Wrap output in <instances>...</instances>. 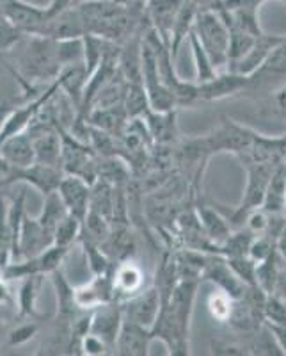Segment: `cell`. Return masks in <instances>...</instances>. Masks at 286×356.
Listing matches in <instances>:
<instances>
[{"label": "cell", "instance_id": "obj_47", "mask_svg": "<svg viewBox=\"0 0 286 356\" xmlns=\"http://www.w3.org/2000/svg\"><path fill=\"white\" fill-rule=\"evenodd\" d=\"M9 113L8 107H0V132H2V125H4V120H6V114Z\"/></svg>", "mask_w": 286, "mask_h": 356}, {"label": "cell", "instance_id": "obj_3", "mask_svg": "<svg viewBox=\"0 0 286 356\" xmlns=\"http://www.w3.org/2000/svg\"><path fill=\"white\" fill-rule=\"evenodd\" d=\"M246 168L247 182L246 191H244V198L240 205L235 207L230 214L226 218L230 219L231 227L242 228L246 225V218L251 211L258 209L263 205V200L267 195V187L270 184V178L279 166H270V164H249Z\"/></svg>", "mask_w": 286, "mask_h": 356}, {"label": "cell", "instance_id": "obj_28", "mask_svg": "<svg viewBox=\"0 0 286 356\" xmlns=\"http://www.w3.org/2000/svg\"><path fill=\"white\" fill-rule=\"evenodd\" d=\"M68 214L69 212L68 209H66L65 202H62L61 195L56 191V193H52V195L44 196L43 211H41V214L37 216V219H40V222L47 228V230L53 234L57 225H59V222H61Z\"/></svg>", "mask_w": 286, "mask_h": 356}, {"label": "cell", "instance_id": "obj_35", "mask_svg": "<svg viewBox=\"0 0 286 356\" xmlns=\"http://www.w3.org/2000/svg\"><path fill=\"white\" fill-rule=\"evenodd\" d=\"M226 260H228V264H230L231 269L235 271V275L242 280L244 284L249 285V287L258 285L256 284V262L251 257H235V259Z\"/></svg>", "mask_w": 286, "mask_h": 356}, {"label": "cell", "instance_id": "obj_48", "mask_svg": "<svg viewBox=\"0 0 286 356\" xmlns=\"http://www.w3.org/2000/svg\"><path fill=\"white\" fill-rule=\"evenodd\" d=\"M84 2H98V0H75V6L84 4Z\"/></svg>", "mask_w": 286, "mask_h": 356}, {"label": "cell", "instance_id": "obj_5", "mask_svg": "<svg viewBox=\"0 0 286 356\" xmlns=\"http://www.w3.org/2000/svg\"><path fill=\"white\" fill-rule=\"evenodd\" d=\"M249 91L254 93H272L286 82V36L281 38L263 65L249 75ZM247 91V93H249Z\"/></svg>", "mask_w": 286, "mask_h": 356}, {"label": "cell", "instance_id": "obj_2", "mask_svg": "<svg viewBox=\"0 0 286 356\" xmlns=\"http://www.w3.org/2000/svg\"><path fill=\"white\" fill-rule=\"evenodd\" d=\"M194 33L201 41L203 49L208 52L210 59L217 68L228 70L230 63V29L222 20L221 13L214 8L199 9L196 24H194Z\"/></svg>", "mask_w": 286, "mask_h": 356}, {"label": "cell", "instance_id": "obj_19", "mask_svg": "<svg viewBox=\"0 0 286 356\" xmlns=\"http://www.w3.org/2000/svg\"><path fill=\"white\" fill-rule=\"evenodd\" d=\"M144 122L148 125L151 139L155 145L173 146L176 143L178 125H176V109L174 111H153L149 109L144 116Z\"/></svg>", "mask_w": 286, "mask_h": 356}, {"label": "cell", "instance_id": "obj_1", "mask_svg": "<svg viewBox=\"0 0 286 356\" xmlns=\"http://www.w3.org/2000/svg\"><path fill=\"white\" fill-rule=\"evenodd\" d=\"M18 68L24 73L27 88H33L34 82H53L61 75L62 65L59 54V41L43 36H25L20 41Z\"/></svg>", "mask_w": 286, "mask_h": 356}, {"label": "cell", "instance_id": "obj_27", "mask_svg": "<svg viewBox=\"0 0 286 356\" xmlns=\"http://www.w3.org/2000/svg\"><path fill=\"white\" fill-rule=\"evenodd\" d=\"M256 234L249 230L247 227L235 228L230 234V237L217 248L219 255L226 259H235V257H249V248L253 244Z\"/></svg>", "mask_w": 286, "mask_h": 356}, {"label": "cell", "instance_id": "obj_37", "mask_svg": "<svg viewBox=\"0 0 286 356\" xmlns=\"http://www.w3.org/2000/svg\"><path fill=\"white\" fill-rule=\"evenodd\" d=\"M78 353H81V355H87V356L114 355V351L110 349V346L107 344L103 339H100V337L94 335V333H91V332H89L87 335L82 337Z\"/></svg>", "mask_w": 286, "mask_h": 356}, {"label": "cell", "instance_id": "obj_14", "mask_svg": "<svg viewBox=\"0 0 286 356\" xmlns=\"http://www.w3.org/2000/svg\"><path fill=\"white\" fill-rule=\"evenodd\" d=\"M62 178H65L62 168L41 164V162H34L33 166L22 168V170L17 168V173H15V182L28 184L40 191L43 196L56 193L61 186Z\"/></svg>", "mask_w": 286, "mask_h": 356}, {"label": "cell", "instance_id": "obj_10", "mask_svg": "<svg viewBox=\"0 0 286 356\" xmlns=\"http://www.w3.org/2000/svg\"><path fill=\"white\" fill-rule=\"evenodd\" d=\"M40 36L50 38L56 41L65 40H77V38L85 36V25L82 20V15L77 6L66 9V11L53 15L49 22L43 25Z\"/></svg>", "mask_w": 286, "mask_h": 356}, {"label": "cell", "instance_id": "obj_20", "mask_svg": "<svg viewBox=\"0 0 286 356\" xmlns=\"http://www.w3.org/2000/svg\"><path fill=\"white\" fill-rule=\"evenodd\" d=\"M196 212H198L199 222H201L205 234L208 235V239L217 248L221 246V244L230 237L231 232L235 230V228L231 227L230 219L226 218V214H222L217 207L196 205Z\"/></svg>", "mask_w": 286, "mask_h": 356}, {"label": "cell", "instance_id": "obj_4", "mask_svg": "<svg viewBox=\"0 0 286 356\" xmlns=\"http://www.w3.org/2000/svg\"><path fill=\"white\" fill-rule=\"evenodd\" d=\"M258 132L249 127L237 123L230 118H222V122L212 132L203 136L210 154H231L235 157L242 155L251 148Z\"/></svg>", "mask_w": 286, "mask_h": 356}, {"label": "cell", "instance_id": "obj_46", "mask_svg": "<svg viewBox=\"0 0 286 356\" xmlns=\"http://www.w3.org/2000/svg\"><path fill=\"white\" fill-rule=\"evenodd\" d=\"M187 2H192V4L198 6L199 9H208V8H214L219 0H187Z\"/></svg>", "mask_w": 286, "mask_h": 356}, {"label": "cell", "instance_id": "obj_8", "mask_svg": "<svg viewBox=\"0 0 286 356\" xmlns=\"http://www.w3.org/2000/svg\"><path fill=\"white\" fill-rule=\"evenodd\" d=\"M121 307L125 319L133 321V323H137L141 326H146V328L151 330V326L157 321L158 314H160V292H158V289L155 285H151L149 289H142L141 292H137L135 296L123 301Z\"/></svg>", "mask_w": 286, "mask_h": 356}, {"label": "cell", "instance_id": "obj_31", "mask_svg": "<svg viewBox=\"0 0 286 356\" xmlns=\"http://www.w3.org/2000/svg\"><path fill=\"white\" fill-rule=\"evenodd\" d=\"M279 260L281 255H279V251L272 253L267 260L263 262L256 264V284L262 291H265L267 294H272L276 289V284H278L279 273H281L283 267L279 266Z\"/></svg>", "mask_w": 286, "mask_h": 356}, {"label": "cell", "instance_id": "obj_18", "mask_svg": "<svg viewBox=\"0 0 286 356\" xmlns=\"http://www.w3.org/2000/svg\"><path fill=\"white\" fill-rule=\"evenodd\" d=\"M0 157L18 170L33 166L36 162V154H34V143L31 134L20 132L11 138H6L0 143Z\"/></svg>", "mask_w": 286, "mask_h": 356}, {"label": "cell", "instance_id": "obj_45", "mask_svg": "<svg viewBox=\"0 0 286 356\" xmlns=\"http://www.w3.org/2000/svg\"><path fill=\"white\" fill-rule=\"evenodd\" d=\"M278 251H279V255H281L283 262H285V266H286V221L278 235Z\"/></svg>", "mask_w": 286, "mask_h": 356}, {"label": "cell", "instance_id": "obj_33", "mask_svg": "<svg viewBox=\"0 0 286 356\" xmlns=\"http://www.w3.org/2000/svg\"><path fill=\"white\" fill-rule=\"evenodd\" d=\"M233 298L230 294H226L221 289H215L206 300V307H208L210 316L212 319L217 321L219 324H228L233 312Z\"/></svg>", "mask_w": 286, "mask_h": 356}, {"label": "cell", "instance_id": "obj_6", "mask_svg": "<svg viewBox=\"0 0 286 356\" xmlns=\"http://www.w3.org/2000/svg\"><path fill=\"white\" fill-rule=\"evenodd\" d=\"M198 84L199 102H219L224 98H233L249 91L251 77L238 72H219L214 79Z\"/></svg>", "mask_w": 286, "mask_h": 356}, {"label": "cell", "instance_id": "obj_32", "mask_svg": "<svg viewBox=\"0 0 286 356\" xmlns=\"http://www.w3.org/2000/svg\"><path fill=\"white\" fill-rule=\"evenodd\" d=\"M125 109L128 113V118H144L148 111L151 109L149 106V98L142 84H128L125 97Z\"/></svg>", "mask_w": 286, "mask_h": 356}, {"label": "cell", "instance_id": "obj_44", "mask_svg": "<svg viewBox=\"0 0 286 356\" xmlns=\"http://www.w3.org/2000/svg\"><path fill=\"white\" fill-rule=\"evenodd\" d=\"M269 328L274 332L276 339H278L279 346H281L283 353L286 356V324H281V326H272V324H269Z\"/></svg>", "mask_w": 286, "mask_h": 356}, {"label": "cell", "instance_id": "obj_25", "mask_svg": "<svg viewBox=\"0 0 286 356\" xmlns=\"http://www.w3.org/2000/svg\"><path fill=\"white\" fill-rule=\"evenodd\" d=\"M50 280H52L53 289L57 292V316L72 319L78 312L77 303H75V287L69 285V282L65 278L61 269L53 271L50 275Z\"/></svg>", "mask_w": 286, "mask_h": 356}, {"label": "cell", "instance_id": "obj_23", "mask_svg": "<svg viewBox=\"0 0 286 356\" xmlns=\"http://www.w3.org/2000/svg\"><path fill=\"white\" fill-rule=\"evenodd\" d=\"M199 8L192 2H187L183 0V6L180 9V15L176 18V24L173 27V36H171V52L173 57L176 59L180 49L185 41H189L190 34L194 31V24H196V17H198Z\"/></svg>", "mask_w": 286, "mask_h": 356}, {"label": "cell", "instance_id": "obj_21", "mask_svg": "<svg viewBox=\"0 0 286 356\" xmlns=\"http://www.w3.org/2000/svg\"><path fill=\"white\" fill-rule=\"evenodd\" d=\"M128 113L125 106H114V107H100V109L89 111L85 116V122L89 125L96 127V129L105 130V132L114 134V136H121L128 123Z\"/></svg>", "mask_w": 286, "mask_h": 356}, {"label": "cell", "instance_id": "obj_17", "mask_svg": "<svg viewBox=\"0 0 286 356\" xmlns=\"http://www.w3.org/2000/svg\"><path fill=\"white\" fill-rule=\"evenodd\" d=\"M57 193L61 195L69 214L84 221L85 214L89 212V202H91V184L75 177V175L65 173V178H62Z\"/></svg>", "mask_w": 286, "mask_h": 356}, {"label": "cell", "instance_id": "obj_12", "mask_svg": "<svg viewBox=\"0 0 286 356\" xmlns=\"http://www.w3.org/2000/svg\"><path fill=\"white\" fill-rule=\"evenodd\" d=\"M114 301H126L144 289V271L133 259L117 262L112 269Z\"/></svg>", "mask_w": 286, "mask_h": 356}, {"label": "cell", "instance_id": "obj_49", "mask_svg": "<svg viewBox=\"0 0 286 356\" xmlns=\"http://www.w3.org/2000/svg\"><path fill=\"white\" fill-rule=\"evenodd\" d=\"M285 164H286V157H285Z\"/></svg>", "mask_w": 286, "mask_h": 356}, {"label": "cell", "instance_id": "obj_22", "mask_svg": "<svg viewBox=\"0 0 286 356\" xmlns=\"http://www.w3.org/2000/svg\"><path fill=\"white\" fill-rule=\"evenodd\" d=\"M281 38L283 36H269V34L263 33L262 36L256 40L253 50H251L238 65H235L233 68H231V72L244 73V75H251L253 72H256V70L263 65V61H265L267 57H269V54L272 52V49L281 41Z\"/></svg>", "mask_w": 286, "mask_h": 356}, {"label": "cell", "instance_id": "obj_38", "mask_svg": "<svg viewBox=\"0 0 286 356\" xmlns=\"http://www.w3.org/2000/svg\"><path fill=\"white\" fill-rule=\"evenodd\" d=\"M267 109H269V113H272V116L286 122V82L281 88H278L276 91L270 93Z\"/></svg>", "mask_w": 286, "mask_h": 356}, {"label": "cell", "instance_id": "obj_9", "mask_svg": "<svg viewBox=\"0 0 286 356\" xmlns=\"http://www.w3.org/2000/svg\"><path fill=\"white\" fill-rule=\"evenodd\" d=\"M203 280L214 284L215 289H221L226 294H230L233 300L240 298L247 291V287H249V285L244 284L242 280L235 275L228 260L222 255H219V253H210L208 264H206V269L203 273Z\"/></svg>", "mask_w": 286, "mask_h": 356}, {"label": "cell", "instance_id": "obj_39", "mask_svg": "<svg viewBox=\"0 0 286 356\" xmlns=\"http://www.w3.org/2000/svg\"><path fill=\"white\" fill-rule=\"evenodd\" d=\"M265 2L269 0H219L217 4L214 8H221V9H244V11H260Z\"/></svg>", "mask_w": 286, "mask_h": 356}, {"label": "cell", "instance_id": "obj_50", "mask_svg": "<svg viewBox=\"0 0 286 356\" xmlns=\"http://www.w3.org/2000/svg\"><path fill=\"white\" fill-rule=\"evenodd\" d=\"M285 216H286V211H285Z\"/></svg>", "mask_w": 286, "mask_h": 356}, {"label": "cell", "instance_id": "obj_41", "mask_svg": "<svg viewBox=\"0 0 286 356\" xmlns=\"http://www.w3.org/2000/svg\"><path fill=\"white\" fill-rule=\"evenodd\" d=\"M114 2L121 6V8H125L126 11H130L132 15L146 17V6H148V0H114Z\"/></svg>", "mask_w": 286, "mask_h": 356}, {"label": "cell", "instance_id": "obj_34", "mask_svg": "<svg viewBox=\"0 0 286 356\" xmlns=\"http://www.w3.org/2000/svg\"><path fill=\"white\" fill-rule=\"evenodd\" d=\"M82 235V219L75 218L73 214H68L57 225L56 232H53V244L59 246L69 248L73 243L81 241Z\"/></svg>", "mask_w": 286, "mask_h": 356}, {"label": "cell", "instance_id": "obj_42", "mask_svg": "<svg viewBox=\"0 0 286 356\" xmlns=\"http://www.w3.org/2000/svg\"><path fill=\"white\" fill-rule=\"evenodd\" d=\"M73 6H75V0H50L47 11H49V17H53V15H59V13L73 8Z\"/></svg>", "mask_w": 286, "mask_h": 356}, {"label": "cell", "instance_id": "obj_43", "mask_svg": "<svg viewBox=\"0 0 286 356\" xmlns=\"http://www.w3.org/2000/svg\"><path fill=\"white\" fill-rule=\"evenodd\" d=\"M272 294H276L278 298H281L286 305V266L283 267L281 273H279V278H278V284H276V289Z\"/></svg>", "mask_w": 286, "mask_h": 356}, {"label": "cell", "instance_id": "obj_36", "mask_svg": "<svg viewBox=\"0 0 286 356\" xmlns=\"http://www.w3.org/2000/svg\"><path fill=\"white\" fill-rule=\"evenodd\" d=\"M265 323L272 326H281L286 324V305L281 298L276 294L267 296L265 301Z\"/></svg>", "mask_w": 286, "mask_h": 356}, {"label": "cell", "instance_id": "obj_24", "mask_svg": "<svg viewBox=\"0 0 286 356\" xmlns=\"http://www.w3.org/2000/svg\"><path fill=\"white\" fill-rule=\"evenodd\" d=\"M263 209L272 216H285L286 211V164H281L274 171L267 195L263 200Z\"/></svg>", "mask_w": 286, "mask_h": 356}, {"label": "cell", "instance_id": "obj_30", "mask_svg": "<svg viewBox=\"0 0 286 356\" xmlns=\"http://www.w3.org/2000/svg\"><path fill=\"white\" fill-rule=\"evenodd\" d=\"M190 43V50H192V57H194V65H196V82H206L210 79H214L217 75V68L214 66L212 59H210L208 52L203 49L201 41L198 40L196 33L192 31L189 38Z\"/></svg>", "mask_w": 286, "mask_h": 356}, {"label": "cell", "instance_id": "obj_16", "mask_svg": "<svg viewBox=\"0 0 286 356\" xmlns=\"http://www.w3.org/2000/svg\"><path fill=\"white\" fill-rule=\"evenodd\" d=\"M151 342H153V339H151L149 328L133 323V321L125 319L121 330H119V335H117L114 355L148 356Z\"/></svg>", "mask_w": 286, "mask_h": 356}, {"label": "cell", "instance_id": "obj_29", "mask_svg": "<svg viewBox=\"0 0 286 356\" xmlns=\"http://www.w3.org/2000/svg\"><path fill=\"white\" fill-rule=\"evenodd\" d=\"M41 275L28 276L22 282L20 292H18V312L22 317L36 316V301L40 296Z\"/></svg>", "mask_w": 286, "mask_h": 356}, {"label": "cell", "instance_id": "obj_13", "mask_svg": "<svg viewBox=\"0 0 286 356\" xmlns=\"http://www.w3.org/2000/svg\"><path fill=\"white\" fill-rule=\"evenodd\" d=\"M182 6L183 0H148V6H146V17H148L149 25L169 47L173 27Z\"/></svg>", "mask_w": 286, "mask_h": 356}, {"label": "cell", "instance_id": "obj_26", "mask_svg": "<svg viewBox=\"0 0 286 356\" xmlns=\"http://www.w3.org/2000/svg\"><path fill=\"white\" fill-rule=\"evenodd\" d=\"M247 355H265V356H285L274 332L269 328V324H263L258 332L244 340Z\"/></svg>", "mask_w": 286, "mask_h": 356}, {"label": "cell", "instance_id": "obj_15", "mask_svg": "<svg viewBox=\"0 0 286 356\" xmlns=\"http://www.w3.org/2000/svg\"><path fill=\"white\" fill-rule=\"evenodd\" d=\"M114 301L112 273L93 275V280L75 289V303L78 310H96L98 307Z\"/></svg>", "mask_w": 286, "mask_h": 356}, {"label": "cell", "instance_id": "obj_11", "mask_svg": "<svg viewBox=\"0 0 286 356\" xmlns=\"http://www.w3.org/2000/svg\"><path fill=\"white\" fill-rule=\"evenodd\" d=\"M123 321H125V316H123L121 303L119 301H110V303H105L98 307L96 310H93V319H91V330L89 332L103 339L114 351Z\"/></svg>", "mask_w": 286, "mask_h": 356}, {"label": "cell", "instance_id": "obj_7", "mask_svg": "<svg viewBox=\"0 0 286 356\" xmlns=\"http://www.w3.org/2000/svg\"><path fill=\"white\" fill-rule=\"evenodd\" d=\"M0 13L28 36H40L41 29L50 18L47 8H37L24 0H0Z\"/></svg>", "mask_w": 286, "mask_h": 356}, {"label": "cell", "instance_id": "obj_40", "mask_svg": "<svg viewBox=\"0 0 286 356\" xmlns=\"http://www.w3.org/2000/svg\"><path fill=\"white\" fill-rule=\"evenodd\" d=\"M37 332V326L36 324H22V326H18L17 330H12L11 333H9V344L11 346H22L25 344V342H28V340L33 339L34 335H36Z\"/></svg>", "mask_w": 286, "mask_h": 356}]
</instances>
